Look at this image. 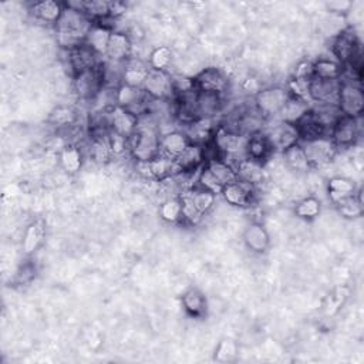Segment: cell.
<instances>
[{"mask_svg": "<svg viewBox=\"0 0 364 364\" xmlns=\"http://www.w3.org/2000/svg\"><path fill=\"white\" fill-rule=\"evenodd\" d=\"M172 50L168 46H158L155 47L148 57V67L154 70H165L168 71V67L172 63Z\"/></svg>", "mask_w": 364, "mask_h": 364, "instance_id": "obj_44", "label": "cell"}, {"mask_svg": "<svg viewBox=\"0 0 364 364\" xmlns=\"http://www.w3.org/2000/svg\"><path fill=\"white\" fill-rule=\"evenodd\" d=\"M321 212V200L316 196H306L294 205V215L303 220H313Z\"/></svg>", "mask_w": 364, "mask_h": 364, "instance_id": "obj_41", "label": "cell"}, {"mask_svg": "<svg viewBox=\"0 0 364 364\" xmlns=\"http://www.w3.org/2000/svg\"><path fill=\"white\" fill-rule=\"evenodd\" d=\"M149 68L145 63L135 58H128L124 63L122 70V84L131 85V87H141L144 85V81L146 78Z\"/></svg>", "mask_w": 364, "mask_h": 364, "instance_id": "obj_31", "label": "cell"}, {"mask_svg": "<svg viewBox=\"0 0 364 364\" xmlns=\"http://www.w3.org/2000/svg\"><path fill=\"white\" fill-rule=\"evenodd\" d=\"M326 7L330 13L341 14V13H346V11L350 10L351 3L350 1H330V3L326 4Z\"/></svg>", "mask_w": 364, "mask_h": 364, "instance_id": "obj_50", "label": "cell"}, {"mask_svg": "<svg viewBox=\"0 0 364 364\" xmlns=\"http://www.w3.org/2000/svg\"><path fill=\"white\" fill-rule=\"evenodd\" d=\"M73 88L81 100H95L104 88L101 63L73 75Z\"/></svg>", "mask_w": 364, "mask_h": 364, "instance_id": "obj_7", "label": "cell"}, {"mask_svg": "<svg viewBox=\"0 0 364 364\" xmlns=\"http://www.w3.org/2000/svg\"><path fill=\"white\" fill-rule=\"evenodd\" d=\"M94 21L84 13L74 10L64 3V11L55 24L57 41L65 50L84 44Z\"/></svg>", "mask_w": 364, "mask_h": 364, "instance_id": "obj_1", "label": "cell"}, {"mask_svg": "<svg viewBox=\"0 0 364 364\" xmlns=\"http://www.w3.org/2000/svg\"><path fill=\"white\" fill-rule=\"evenodd\" d=\"M289 95V90L282 85L262 88L255 94V108L263 117L264 121L272 119L279 115Z\"/></svg>", "mask_w": 364, "mask_h": 364, "instance_id": "obj_5", "label": "cell"}, {"mask_svg": "<svg viewBox=\"0 0 364 364\" xmlns=\"http://www.w3.org/2000/svg\"><path fill=\"white\" fill-rule=\"evenodd\" d=\"M293 77H294V78H299V80L310 81V80L313 78L311 63H310V61H300V63L296 65V70H294Z\"/></svg>", "mask_w": 364, "mask_h": 364, "instance_id": "obj_48", "label": "cell"}, {"mask_svg": "<svg viewBox=\"0 0 364 364\" xmlns=\"http://www.w3.org/2000/svg\"><path fill=\"white\" fill-rule=\"evenodd\" d=\"M300 144L303 146V151L306 154L310 168H321L330 164L334 159L338 149L330 136H321V138L300 142Z\"/></svg>", "mask_w": 364, "mask_h": 364, "instance_id": "obj_9", "label": "cell"}, {"mask_svg": "<svg viewBox=\"0 0 364 364\" xmlns=\"http://www.w3.org/2000/svg\"><path fill=\"white\" fill-rule=\"evenodd\" d=\"M195 105L198 119H213L222 109V94L198 91Z\"/></svg>", "mask_w": 364, "mask_h": 364, "instance_id": "obj_26", "label": "cell"}, {"mask_svg": "<svg viewBox=\"0 0 364 364\" xmlns=\"http://www.w3.org/2000/svg\"><path fill=\"white\" fill-rule=\"evenodd\" d=\"M82 162H84V155L78 145L70 144L61 149L60 164L67 173L74 175V173L80 172L82 168Z\"/></svg>", "mask_w": 364, "mask_h": 364, "instance_id": "obj_35", "label": "cell"}, {"mask_svg": "<svg viewBox=\"0 0 364 364\" xmlns=\"http://www.w3.org/2000/svg\"><path fill=\"white\" fill-rule=\"evenodd\" d=\"M273 152H284L294 144L300 142L299 132L294 124H289L282 119H276L272 125L263 129Z\"/></svg>", "mask_w": 364, "mask_h": 364, "instance_id": "obj_8", "label": "cell"}, {"mask_svg": "<svg viewBox=\"0 0 364 364\" xmlns=\"http://www.w3.org/2000/svg\"><path fill=\"white\" fill-rule=\"evenodd\" d=\"M310 109H311V105H310L309 100L289 95L286 104L283 105L282 111L277 115V119H282V121L296 125Z\"/></svg>", "mask_w": 364, "mask_h": 364, "instance_id": "obj_30", "label": "cell"}, {"mask_svg": "<svg viewBox=\"0 0 364 364\" xmlns=\"http://www.w3.org/2000/svg\"><path fill=\"white\" fill-rule=\"evenodd\" d=\"M272 152H273V149H272L263 129L247 135L246 145H245L246 158L263 165V162L270 156Z\"/></svg>", "mask_w": 364, "mask_h": 364, "instance_id": "obj_22", "label": "cell"}, {"mask_svg": "<svg viewBox=\"0 0 364 364\" xmlns=\"http://www.w3.org/2000/svg\"><path fill=\"white\" fill-rule=\"evenodd\" d=\"M131 53H132V43L129 36L122 31H112L105 57L109 61L124 63L128 58H131Z\"/></svg>", "mask_w": 364, "mask_h": 364, "instance_id": "obj_24", "label": "cell"}, {"mask_svg": "<svg viewBox=\"0 0 364 364\" xmlns=\"http://www.w3.org/2000/svg\"><path fill=\"white\" fill-rule=\"evenodd\" d=\"M205 165L209 168V171L213 173V176L219 181L222 186L233 182L237 179L236 169L223 158H212L205 162Z\"/></svg>", "mask_w": 364, "mask_h": 364, "instance_id": "obj_36", "label": "cell"}, {"mask_svg": "<svg viewBox=\"0 0 364 364\" xmlns=\"http://www.w3.org/2000/svg\"><path fill=\"white\" fill-rule=\"evenodd\" d=\"M245 246L256 255L266 253L270 246V236L260 222H250L243 230Z\"/></svg>", "mask_w": 364, "mask_h": 364, "instance_id": "obj_18", "label": "cell"}, {"mask_svg": "<svg viewBox=\"0 0 364 364\" xmlns=\"http://www.w3.org/2000/svg\"><path fill=\"white\" fill-rule=\"evenodd\" d=\"M159 216L168 223H176L182 220V202L179 199V195L171 196L161 203Z\"/></svg>", "mask_w": 364, "mask_h": 364, "instance_id": "obj_43", "label": "cell"}, {"mask_svg": "<svg viewBox=\"0 0 364 364\" xmlns=\"http://www.w3.org/2000/svg\"><path fill=\"white\" fill-rule=\"evenodd\" d=\"M191 144L188 135L183 131L173 129L159 135V154L176 159Z\"/></svg>", "mask_w": 364, "mask_h": 364, "instance_id": "obj_20", "label": "cell"}, {"mask_svg": "<svg viewBox=\"0 0 364 364\" xmlns=\"http://www.w3.org/2000/svg\"><path fill=\"white\" fill-rule=\"evenodd\" d=\"M28 10L36 20L55 26L64 11V3L55 0H41L31 3Z\"/></svg>", "mask_w": 364, "mask_h": 364, "instance_id": "obj_21", "label": "cell"}, {"mask_svg": "<svg viewBox=\"0 0 364 364\" xmlns=\"http://www.w3.org/2000/svg\"><path fill=\"white\" fill-rule=\"evenodd\" d=\"M236 175L237 179L249 182L255 186H257L259 183H262V181L264 179V172H263V165L252 161L249 158H243L236 166Z\"/></svg>", "mask_w": 364, "mask_h": 364, "instance_id": "obj_34", "label": "cell"}, {"mask_svg": "<svg viewBox=\"0 0 364 364\" xmlns=\"http://www.w3.org/2000/svg\"><path fill=\"white\" fill-rule=\"evenodd\" d=\"M36 276V267L30 263H26L20 267V270L16 273V280L18 283H27Z\"/></svg>", "mask_w": 364, "mask_h": 364, "instance_id": "obj_49", "label": "cell"}, {"mask_svg": "<svg viewBox=\"0 0 364 364\" xmlns=\"http://www.w3.org/2000/svg\"><path fill=\"white\" fill-rule=\"evenodd\" d=\"M188 193L191 196L192 203L202 215H206L215 205L216 193H213L210 191H206V189H202V188L193 185L191 189H188Z\"/></svg>", "mask_w": 364, "mask_h": 364, "instance_id": "obj_40", "label": "cell"}, {"mask_svg": "<svg viewBox=\"0 0 364 364\" xmlns=\"http://www.w3.org/2000/svg\"><path fill=\"white\" fill-rule=\"evenodd\" d=\"M205 162H206L205 145L189 144L188 148L175 159L176 173H186V175L198 173L199 169L205 165Z\"/></svg>", "mask_w": 364, "mask_h": 364, "instance_id": "obj_15", "label": "cell"}, {"mask_svg": "<svg viewBox=\"0 0 364 364\" xmlns=\"http://www.w3.org/2000/svg\"><path fill=\"white\" fill-rule=\"evenodd\" d=\"M297 132H299V138L300 142H306V141H313L321 136H328V128H326L318 118L313 114V111L310 109L297 124H296Z\"/></svg>", "mask_w": 364, "mask_h": 364, "instance_id": "obj_28", "label": "cell"}, {"mask_svg": "<svg viewBox=\"0 0 364 364\" xmlns=\"http://www.w3.org/2000/svg\"><path fill=\"white\" fill-rule=\"evenodd\" d=\"M128 151L136 162H146L159 154V134L154 127L141 125L128 139Z\"/></svg>", "mask_w": 364, "mask_h": 364, "instance_id": "obj_3", "label": "cell"}, {"mask_svg": "<svg viewBox=\"0 0 364 364\" xmlns=\"http://www.w3.org/2000/svg\"><path fill=\"white\" fill-rule=\"evenodd\" d=\"M357 191L355 182L346 176H333L327 182V195L333 203L354 195Z\"/></svg>", "mask_w": 364, "mask_h": 364, "instance_id": "obj_32", "label": "cell"}, {"mask_svg": "<svg viewBox=\"0 0 364 364\" xmlns=\"http://www.w3.org/2000/svg\"><path fill=\"white\" fill-rule=\"evenodd\" d=\"M179 199L182 202V220H185L189 225H198L202 220L203 215L192 203L188 189L179 193Z\"/></svg>", "mask_w": 364, "mask_h": 364, "instance_id": "obj_45", "label": "cell"}, {"mask_svg": "<svg viewBox=\"0 0 364 364\" xmlns=\"http://www.w3.org/2000/svg\"><path fill=\"white\" fill-rule=\"evenodd\" d=\"M257 189L255 185L236 179L222 188V198L232 206L239 208H247L252 206L256 200Z\"/></svg>", "mask_w": 364, "mask_h": 364, "instance_id": "obj_14", "label": "cell"}, {"mask_svg": "<svg viewBox=\"0 0 364 364\" xmlns=\"http://www.w3.org/2000/svg\"><path fill=\"white\" fill-rule=\"evenodd\" d=\"M246 139H247L246 135L236 132L233 129H229L225 125H219L218 129H215V134L212 136V144L218 151L219 156L229 162L232 159L246 156L245 155Z\"/></svg>", "mask_w": 364, "mask_h": 364, "instance_id": "obj_4", "label": "cell"}, {"mask_svg": "<svg viewBox=\"0 0 364 364\" xmlns=\"http://www.w3.org/2000/svg\"><path fill=\"white\" fill-rule=\"evenodd\" d=\"M237 343L232 338H223L219 341V344L216 346L215 350V360L219 363H226V361H232L235 360V357L237 355Z\"/></svg>", "mask_w": 364, "mask_h": 364, "instance_id": "obj_46", "label": "cell"}, {"mask_svg": "<svg viewBox=\"0 0 364 364\" xmlns=\"http://www.w3.org/2000/svg\"><path fill=\"white\" fill-rule=\"evenodd\" d=\"M337 107L343 115L361 118L364 111V94L360 84L353 81V78H348V80L341 78Z\"/></svg>", "mask_w": 364, "mask_h": 364, "instance_id": "obj_6", "label": "cell"}, {"mask_svg": "<svg viewBox=\"0 0 364 364\" xmlns=\"http://www.w3.org/2000/svg\"><path fill=\"white\" fill-rule=\"evenodd\" d=\"M284 156V162L286 165L296 172H306L310 169V165L307 162L306 154L303 151L301 144H294L290 148H287L284 152H282Z\"/></svg>", "mask_w": 364, "mask_h": 364, "instance_id": "obj_39", "label": "cell"}, {"mask_svg": "<svg viewBox=\"0 0 364 364\" xmlns=\"http://www.w3.org/2000/svg\"><path fill=\"white\" fill-rule=\"evenodd\" d=\"M181 301L185 313L193 318H203L208 313L206 296L202 290L196 287H189L188 290H185Z\"/></svg>", "mask_w": 364, "mask_h": 364, "instance_id": "obj_25", "label": "cell"}, {"mask_svg": "<svg viewBox=\"0 0 364 364\" xmlns=\"http://www.w3.org/2000/svg\"><path fill=\"white\" fill-rule=\"evenodd\" d=\"M138 121L139 118L129 109H125L118 105L109 108L111 131L121 135L125 139H129L135 134L138 128Z\"/></svg>", "mask_w": 364, "mask_h": 364, "instance_id": "obj_16", "label": "cell"}, {"mask_svg": "<svg viewBox=\"0 0 364 364\" xmlns=\"http://www.w3.org/2000/svg\"><path fill=\"white\" fill-rule=\"evenodd\" d=\"M77 119V112L74 108L67 107V105H57L54 107L50 114H48V124H51L53 127L57 128H63V127H70L75 122Z\"/></svg>", "mask_w": 364, "mask_h": 364, "instance_id": "obj_42", "label": "cell"}, {"mask_svg": "<svg viewBox=\"0 0 364 364\" xmlns=\"http://www.w3.org/2000/svg\"><path fill=\"white\" fill-rule=\"evenodd\" d=\"M46 237V223L41 219H36L27 225L23 235L21 247L26 256H31L36 253L41 245L44 243Z\"/></svg>", "mask_w": 364, "mask_h": 364, "instance_id": "obj_29", "label": "cell"}, {"mask_svg": "<svg viewBox=\"0 0 364 364\" xmlns=\"http://www.w3.org/2000/svg\"><path fill=\"white\" fill-rule=\"evenodd\" d=\"M142 90L154 101H165L173 97L172 75L165 70L149 68Z\"/></svg>", "mask_w": 364, "mask_h": 364, "instance_id": "obj_11", "label": "cell"}, {"mask_svg": "<svg viewBox=\"0 0 364 364\" xmlns=\"http://www.w3.org/2000/svg\"><path fill=\"white\" fill-rule=\"evenodd\" d=\"M313 77L317 78H341L344 73V65H341L337 60L330 58H317L311 63Z\"/></svg>", "mask_w": 364, "mask_h": 364, "instance_id": "obj_37", "label": "cell"}, {"mask_svg": "<svg viewBox=\"0 0 364 364\" xmlns=\"http://www.w3.org/2000/svg\"><path fill=\"white\" fill-rule=\"evenodd\" d=\"M65 6L84 13L94 23L111 18V1L107 0H75L65 1Z\"/></svg>", "mask_w": 364, "mask_h": 364, "instance_id": "obj_19", "label": "cell"}, {"mask_svg": "<svg viewBox=\"0 0 364 364\" xmlns=\"http://www.w3.org/2000/svg\"><path fill=\"white\" fill-rule=\"evenodd\" d=\"M149 165V173H151V179L154 181H159L164 182L168 178L176 175V168H175V159L158 154L155 158H152L151 161H148Z\"/></svg>", "mask_w": 364, "mask_h": 364, "instance_id": "obj_33", "label": "cell"}, {"mask_svg": "<svg viewBox=\"0 0 364 364\" xmlns=\"http://www.w3.org/2000/svg\"><path fill=\"white\" fill-rule=\"evenodd\" d=\"M108 144H109L112 155H119L125 149H128V139L122 138L121 135H118L112 131H109V134H108Z\"/></svg>", "mask_w": 364, "mask_h": 364, "instance_id": "obj_47", "label": "cell"}, {"mask_svg": "<svg viewBox=\"0 0 364 364\" xmlns=\"http://www.w3.org/2000/svg\"><path fill=\"white\" fill-rule=\"evenodd\" d=\"M193 84L198 91L222 94L228 88V78L219 68L208 67L193 77Z\"/></svg>", "mask_w": 364, "mask_h": 364, "instance_id": "obj_17", "label": "cell"}, {"mask_svg": "<svg viewBox=\"0 0 364 364\" xmlns=\"http://www.w3.org/2000/svg\"><path fill=\"white\" fill-rule=\"evenodd\" d=\"M361 135L360 118L340 115L330 128L328 136L337 148H348L357 142Z\"/></svg>", "mask_w": 364, "mask_h": 364, "instance_id": "obj_10", "label": "cell"}, {"mask_svg": "<svg viewBox=\"0 0 364 364\" xmlns=\"http://www.w3.org/2000/svg\"><path fill=\"white\" fill-rule=\"evenodd\" d=\"M112 34V30L109 26L104 24V23H94L92 27L90 28L84 44L97 55H105L107 54V48H108V43H109V37Z\"/></svg>", "mask_w": 364, "mask_h": 364, "instance_id": "obj_23", "label": "cell"}, {"mask_svg": "<svg viewBox=\"0 0 364 364\" xmlns=\"http://www.w3.org/2000/svg\"><path fill=\"white\" fill-rule=\"evenodd\" d=\"M148 100H151L141 87L121 84L115 90V105L129 109L136 117L148 112Z\"/></svg>", "mask_w": 364, "mask_h": 364, "instance_id": "obj_12", "label": "cell"}, {"mask_svg": "<svg viewBox=\"0 0 364 364\" xmlns=\"http://www.w3.org/2000/svg\"><path fill=\"white\" fill-rule=\"evenodd\" d=\"M338 213L346 219H355L363 215V199H361V188L355 191L354 195H350L334 203Z\"/></svg>", "mask_w": 364, "mask_h": 364, "instance_id": "obj_38", "label": "cell"}, {"mask_svg": "<svg viewBox=\"0 0 364 364\" xmlns=\"http://www.w3.org/2000/svg\"><path fill=\"white\" fill-rule=\"evenodd\" d=\"M65 51H67V63H68V67L71 68L73 75L87 68L95 67L98 64L97 55L85 44H81L78 47H74Z\"/></svg>", "mask_w": 364, "mask_h": 364, "instance_id": "obj_27", "label": "cell"}, {"mask_svg": "<svg viewBox=\"0 0 364 364\" xmlns=\"http://www.w3.org/2000/svg\"><path fill=\"white\" fill-rule=\"evenodd\" d=\"M331 51L341 65H350L360 71L361 68V43L353 27L343 28L331 43Z\"/></svg>", "mask_w": 364, "mask_h": 364, "instance_id": "obj_2", "label": "cell"}, {"mask_svg": "<svg viewBox=\"0 0 364 364\" xmlns=\"http://www.w3.org/2000/svg\"><path fill=\"white\" fill-rule=\"evenodd\" d=\"M341 78H317L313 77L309 82L307 97L314 104H337Z\"/></svg>", "mask_w": 364, "mask_h": 364, "instance_id": "obj_13", "label": "cell"}]
</instances>
